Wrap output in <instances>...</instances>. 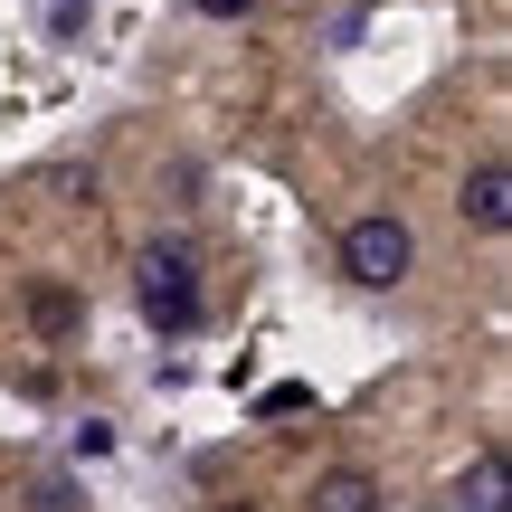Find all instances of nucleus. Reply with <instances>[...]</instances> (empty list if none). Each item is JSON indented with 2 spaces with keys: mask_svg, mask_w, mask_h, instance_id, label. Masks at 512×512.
<instances>
[{
  "mask_svg": "<svg viewBox=\"0 0 512 512\" xmlns=\"http://www.w3.org/2000/svg\"><path fill=\"white\" fill-rule=\"evenodd\" d=\"M408 266H418V238H408V228L389 219V209H380V219H351V228H342V275H351V285L389 294Z\"/></svg>",
  "mask_w": 512,
  "mask_h": 512,
  "instance_id": "f03ea898",
  "label": "nucleus"
},
{
  "mask_svg": "<svg viewBox=\"0 0 512 512\" xmlns=\"http://www.w3.org/2000/svg\"><path fill=\"white\" fill-rule=\"evenodd\" d=\"M313 512H380V484H370L361 465H332V475L313 484Z\"/></svg>",
  "mask_w": 512,
  "mask_h": 512,
  "instance_id": "20e7f679",
  "label": "nucleus"
},
{
  "mask_svg": "<svg viewBox=\"0 0 512 512\" xmlns=\"http://www.w3.org/2000/svg\"><path fill=\"white\" fill-rule=\"evenodd\" d=\"M29 323L48 332V342H67V332H76V294L67 285H29Z\"/></svg>",
  "mask_w": 512,
  "mask_h": 512,
  "instance_id": "39448f33",
  "label": "nucleus"
},
{
  "mask_svg": "<svg viewBox=\"0 0 512 512\" xmlns=\"http://www.w3.org/2000/svg\"><path fill=\"white\" fill-rule=\"evenodd\" d=\"M475 503H484V512H503V456H494V446L475 456Z\"/></svg>",
  "mask_w": 512,
  "mask_h": 512,
  "instance_id": "423d86ee",
  "label": "nucleus"
},
{
  "mask_svg": "<svg viewBox=\"0 0 512 512\" xmlns=\"http://www.w3.org/2000/svg\"><path fill=\"white\" fill-rule=\"evenodd\" d=\"M465 219H475L484 238H503V228H512V171L503 162H475V181H465Z\"/></svg>",
  "mask_w": 512,
  "mask_h": 512,
  "instance_id": "7ed1b4c3",
  "label": "nucleus"
},
{
  "mask_svg": "<svg viewBox=\"0 0 512 512\" xmlns=\"http://www.w3.org/2000/svg\"><path fill=\"white\" fill-rule=\"evenodd\" d=\"M190 10H209V19H247L256 0H190Z\"/></svg>",
  "mask_w": 512,
  "mask_h": 512,
  "instance_id": "0eeeda50",
  "label": "nucleus"
},
{
  "mask_svg": "<svg viewBox=\"0 0 512 512\" xmlns=\"http://www.w3.org/2000/svg\"><path fill=\"white\" fill-rule=\"evenodd\" d=\"M133 294H143V313L162 332H190V323H200V266H190V247H143Z\"/></svg>",
  "mask_w": 512,
  "mask_h": 512,
  "instance_id": "f257e3e1",
  "label": "nucleus"
}]
</instances>
